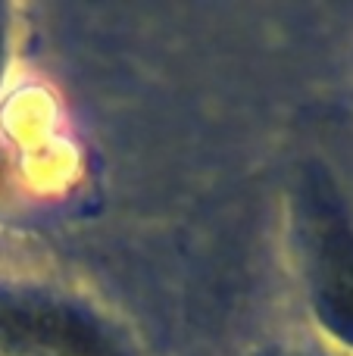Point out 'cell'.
<instances>
[{
    "label": "cell",
    "mask_w": 353,
    "mask_h": 356,
    "mask_svg": "<svg viewBox=\"0 0 353 356\" xmlns=\"http://www.w3.org/2000/svg\"><path fill=\"white\" fill-rule=\"evenodd\" d=\"M0 356H122L85 309L28 294H0Z\"/></svg>",
    "instance_id": "cell-1"
},
{
    "label": "cell",
    "mask_w": 353,
    "mask_h": 356,
    "mask_svg": "<svg viewBox=\"0 0 353 356\" xmlns=\"http://www.w3.org/2000/svg\"><path fill=\"white\" fill-rule=\"evenodd\" d=\"M313 294L325 328L353 344V225L329 184H310L304 200Z\"/></svg>",
    "instance_id": "cell-2"
}]
</instances>
